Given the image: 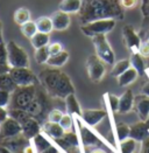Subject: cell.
I'll return each mask as SVG.
<instances>
[{"label": "cell", "instance_id": "cell-22", "mask_svg": "<svg viewBox=\"0 0 149 153\" xmlns=\"http://www.w3.org/2000/svg\"><path fill=\"white\" fill-rule=\"evenodd\" d=\"M82 8V0H62L58 5V11L64 13H78Z\"/></svg>", "mask_w": 149, "mask_h": 153}, {"label": "cell", "instance_id": "cell-33", "mask_svg": "<svg viewBox=\"0 0 149 153\" xmlns=\"http://www.w3.org/2000/svg\"><path fill=\"white\" fill-rule=\"evenodd\" d=\"M20 29H21V33L28 39H32L38 32L36 27V22L32 21V20H29L28 22H26V24L20 26Z\"/></svg>", "mask_w": 149, "mask_h": 153}, {"label": "cell", "instance_id": "cell-6", "mask_svg": "<svg viewBox=\"0 0 149 153\" xmlns=\"http://www.w3.org/2000/svg\"><path fill=\"white\" fill-rule=\"evenodd\" d=\"M92 42L96 48V54L99 56L100 59L107 64H114L115 57L114 53L112 51L111 46L106 39V34L101 35H96L92 38Z\"/></svg>", "mask_w": 149, "mask_h": 153}, {"label": "cell", "instance_id": "cell-32", "mask_svg": "<svg viewBox=\"0 0 149 153\" xmlns=\"http://www.w3.org/2000/svg\"><path fill=\"white\" fill-rule=\"evenodd\" d=\"M131 67H132V64H131L129 60H121V61L113 64L111 75L113 77H119L121 74H124L127 69H129Z\"/></svg>", "mask_w": 149, "mask_h": 153}, {"label": "cell", "instance_id": "cell-28", "mask_svg": "<svg viewBox=\"0 0 149 153\" xmlns=\"http://www.w3.org/2000/svg\"><path fill=\"white\" fill-rule=\"evenodd\" d=\"M8 115L11 118L19 122L21 125L32 117L30 114L25 109H8Z\"/></svg>", "mask_w": 149, "mask_h": 153}, {"label": "cell", "instance_id": "cell-51", "mask_svg": "<svg viewBox=\"0 0 149 153\" xmlns=\"http://www.w3.org/2000/svg\"><path fill=\"white\" fill-rule=\"evenodd\" d=\"M41 153H60L58 152V150L55 147V146H52V145H50L48 149H46L43 152H41Z\"/></svg>", "mask_w": 149, "mask_h": 153}, {"label": "cell", "instance_id": "cell-21", "mask_svg": "<svg viewBox=\"0 0 149 153\" xmlns=\"http://www.w3.org/2000/svg\"><path fill=\"white\" fill-rule=\"evenodd\" d=\"M65 108H66V111L68 114L72 116H77V117H80L82 116V109H80V105L77 101L74 94H70L68 95L65 98Z\"/></svg>", "mask_w": 149, "mask_h": 153}, {"label": "cell", "instance_id": "cell-9", "mask_svg": "<svg viewBox=\"0 0 149 153\" xmlns=\"http://www.w3.org/2000/svg\"><path fill=\"white\" fill-rule=\"evenodd\" d=\"M122 35H124L125 43L127 48L132 53H139V48L141 46L142 40L140 35L135 32V29L132 26L127 25L122 28Z\"/></svg>", "mask_w": 149, "mask_h": 153}, {"label": "cell", "instance_id": "cell-16", "mask_svg": "<svg viewBox=\"0 0 149 153\" xmlns=\"http://www.w3.org/2000/svg\"><path fill=\"white\" fill-rule=\"evenodd\" d=\"M149 137V124L147 122H139L131 126L129 138H133L136 141H143Z\"/></svg>", "mask_w": 149, "mask_h": 153}, {"label": "cell", "instance_id": "cell-29", "mask_svg": "<svg viewBox=\"0 0 149 153\" xmlns=\"http://www.w3.org/2000/svg\"><path fill=\"white\" fill-rule=\"evenodd\" d=\"M35 22H36L37 30L41 32V33L49 34L50 32L54 29V25H52V20H51V18H48V16H41V18L37 19Z\"/></svg>", "mask_w": 149, "mask_h": 153}, {"label": "cell", "instance_id": "cell-49", "mask_svg": "<svg viewBox=\"0 0 149 153\" xmlns=\"http://www.w3.org/2000/svg\"><path fill=\"white\" fill-rule=\"evenodd\" d=\"M11 70V65L8 63H1L0 62V75L5 74V73H10Z\"/></svg>", "mask_w": 149, "mask_h": 153}, {"label": "cell", "instance_id": "cell-56", "mask_svg": "<svg viewBox=\"0 0 149 153\" xmlns=\"http://www.w3.org/2000/svg\"><path fill=\"white\" fill-rule=\"evenodd\" d=\"M147 123H148V124H149V119H148V120H147Z\"/></svg>", "mask_w": 149, "mask_h": 153}, {"label": "cell", "instance_id": "cell-34", "mask_svg": "<svg viewBox=\"0 0 149 153\" xmlns=\"http://www.w3.org/2000/svg\"><path fill=\"white\" fill-rule=\"evenodd\" d=\"M115 132H117V137L118 140L122 141L127 138H129L131 134V126L125 124V123H118L115 125Z\"/></svg>", "mask_w": 149, "mask_h": 153}, {"label": "cell", "instance_id": "cell-55", "mask_svg": "<svg viewBox=\"0 0 149 153\" xmlns=\"http://www.w3.org/2000/svg\"><path fill=\"white\" fill-rule=\"evenodd\" d=\"M146 36H147V38H146V40H147V41H149V29H148V32H147V34H146Z\"/></svg>", "mask_w": 149, "mask_h": 153}, {"label": "cell", "instance_id": "cell-46", "mask_svg": "<svg viewBox=\"0 0 149 153\" xmlns=\"http://www.w3.org/2000/svg\"><path fill=\"white\" fill-rule=\"evenodd\" d=\"M141 12L145 18H149V0H141Z\"/></svg>", "mask_w": 149, "mask_h": 153}, {"label": "cell", "instance_id": "cell-4", "mask_svg": "<svg viewBox=\"0 0 149 153\" xmlns=\"http://www.w3.org/2000/svg\"><path fill=\"white\" fill-rule=\"evenodd\" d=\"M62 73L63 71L58 70L57 68H52L51 67L50 69L42 70L38 74V82L44 88V90L52 97H54L56 87H57V84L60 82V78L62 76Z\"/></svg>", "mask_w": 149, "mask_h": 153}, {"label": "cell", "instance_id": "cell-30", "mask_svg": "<svg viewBox=\"0 0 149 153\" xmlns=\"http://www.w3.org/2000/svg\"><path fill=\"white\" fill-rule=\"evenodd\" d=\"M13 19H14V22L16 25H24V24L28 22L30 20V12L27 8H25V7H20V8H18L14 12Z\"/></svg>", "mask_w": 149, "mask_h": 153}, {"label": "cell", "instance_id": "cell-12", "mask_svg": "<svg viewBox=\"0 0 149 153\" xmlns=\"http://www.w3.org/2000/svg\"><path fill=\"white\" fill-rule=\"evenodd\" d=\"M20 133H22V125L11 117H8L0 125V140L8 137L18 136Z\"/></svg>", "mask_w": 149, "mask_h": 153}, {"label": "cell", "instance_id": "cell-8", "mask_svg": "<svg viewBox=\"0 0 149 153\" xmlns=\"http://www.w3.org/2000/svg\"><path fill=\"white\" fill-rule=\"evenodd\" d=\"M10 74L13 77L14 82L18 84V87H25V85L35 84V82H36L37 79L35 74L28 67L11 68Z\"/></svg>", "mask_w": 149, "mask_h": 153}, {"label": "cell", "instance_id": "cell-54", "mask_svg": "<svg viewBox=\"0 0 149 153\" xmlns=\"http://www.w3.org/2000/svg\"><path fill=\"white\" fill-rule=\"evenodd\" d=\"M1 32H2V25H1V21H0V42H2V34H1Z\"/></svg>", "mask_w": 149, "mask_h": 153}, {"label": "cell", "instance_id": "cell-10", "mask_svg": "<svg viewBox=\"0 0 149 153\" xmlns=\"http://www.w3.org/2000/svg\"><path fill=\"white\" fill-rule=\"evenodd\" d=\"M77 124H78V131H79V139L85 147H98L103 144L99 137L94 132H92L86 126L82 125L79 122H77Z\"/></svg>", "mask_w": 149, "mask_h": 153}, {"label": "cell", "instance_id": "cell-25", "mask_svg": "<svg viewBox=\"0 0 149 153\" xmlns=\"http://www.w3.org/2000/svg\"><path fill=\"white\" fill-rule=\"evenodd\" d=\"M131 64L133 68H135L139 73L140 76H143L146 74V64H145V60H143V56L140 54V53H132L131 55Z\"/></svg>", "mask_w": 149, "mask_h": 153}, {"label": "cell", "instance_id": "cell-53", "mask_svg": "<svg viewBox=\"0 0 149 153\" xmlns=\"http://www.w3.org/2000/svg\"><path fill=\"white\" fill-rule=\"evenodd\" d=\"M89 153H106V152H105L104 150H101V149H98V147H94V149L92 147V150Z\"/></svg>", "mask_w": 149, "mask_h": 153}, {"label": "cell", "instance_id": "cell-36", "mask_svg": "<svg viewBox=\"0 0 149 153\" xmlns=\"http://www.w3.org/2000/svg\"><path fill=\"white\" fill-rule=\"evenodd\" d=\"M136 149V140L133 138H127L120 141V153H134Z\"/></svg>", "mask_w": 149, "mask_h": 153}, {"label": "cell", "instance_id": "cell-52", "mask_svg": "<svg viewBox=\"0 0 149 153\" xmlns=\"http://www.w3.org/2000/svg\"><path fill=\"white\" fill-rule=\"evenodd\" d=\"M0 153H13V152L10 149H7L6 146H4V145L0 144Z\"/></svg>", "mask_w": 149, "mask_h": 153}, {"label": "cell", "instance_id": "cell-41", "mask_svg": "<svg viewBox=\"0 0 149 153\" xmlns=\"http://www.w3.org/2000/svg\"><path fill=\"white\" fill-rule=\"evenodd\" d=\"M10 102H11V92L0 90V106L6 108L7 105H10Z\"/></svg>", "mask_w": 149, "mask_h": 153}, {"label": "cell", "instance_id": "cell-40", "mask_svg": "<svg viewBox=\"0 0 149 153\" xmlns=\"http://www.w3.org/2000/svg\"><path fill=\"white\" fill-rule=\"evenodd\" d=\"M106 97L108 98V105L111 108V110L113 112H117L119 111V102H120V98L114 96V95H111V94H107Z\"/></svg>", "mask_w": 149, "mask_h": 153}, {"label": "cell", "instance_id": "cell-7", "mask_svg": "<svg viewBox=\"0 0 149 153\" xmlns=\"http://www.w3.org/2000/svg\"><path fill=\"white\" fill-rule=\"evenodd\" d=\"M105 62L100 59L99 56L96 55H90L86 61V69L89 77L92 82H100L105 75Z\"/></svg>", "mask_w": 149, "mask_h": 153}, {"label": "cell", "instance_id": "cell-42", "mask_svg": "<svg viewBox=\"0 0 149 153\" xmlns=\"http://www.w3.org/2000/svg\"><path fill=\"white\" fill-rule=\"evenodd\" d=\"M0 62L1 63H8V51H7V45L0 42Z\"/></svg>", "mask_w": 149, "mask_h": 153}, {"label": "cell", "instance_id": "cell-11", "mask_svg": "<svg viewBox=\"0 0 149 153\" xmlns=\"http://www.w3.org/2000/svg\"><path fill=\"white\" fill-rule=\"evenodd\" d=\"M47 109V100H46V96L43 92L38 91L37 90L36 96L35 98L32 101V103L29 104V106L26 109L32 117L34 118H38V117H42L44 114V110Z\"/></svg>", "mask_w": 149, "mask_h": 153}, {"label": "cell", "instance_id": "cell-38", "mask_svg": "<svg viewBox=\"0 0 149 153\" xmlns=\"http://www.w3.org/2000/svg\"><path fill=\"white\" fill-rule=\"evenodd\" d=\"M71 116L72 115H70V114H64L62 117V119H61V122H60L61 126L64 128L65 132L72 130V126H74V118H72Z\"/></svg>", "mask_w": 149, "mask_h": 153}, {"label": "cell", "instance_id": "cell-19", "mask_svg": "<svg viewBox=\"0 0 149 153\" xmlns=\"http://www.w3.org/2000/svg\"><path fill=\"white\" fill-rule=\"evenodd\" d=\"M54 29L56 30H65L70 26V16L68 13H64L62 11H57L52 14L51 16Z\"/></svg>", "mask_w": 149, "mask_h": 153}, {"label": "cell", "instance_id": "cell-3", "mask_svg": "<svg viewBox=\"0 0 149 153\" xmlns=\"http://www.w3.org/2000/svg\"><path fill=\"white\" fill-rule=\"evenodd\" d=\"M114 26H115V19H100L89 22L86 25H82L80 30L82 33H84V35L93 38L96 35H101L111 32Z\"/></svg>", "mask_w": 149, "mask_h": 153}, {"label": "cell", "instance_id": "cell-5", "mask_svg": "<svg viewBox=\"0 0 149 153\" xmlns=\"http://www.w3.org/2000/svg\"><path fill=\"white\" fill-rule=\"evenodd\" d=\"M7 51H8V64L11 65V68L29 65V57L27 53L14 41H10L7 43Z\"/></svg>", "mask_w": 149, "mask_h": 153}, {"label": "cell", "instance_id": "cell-43", "mask_svg": "<svg viewBox=\"0 0 149 153\" xmlns=\"http://www.w3.org/2000/svg\"><path fill=\"white\" fill-rule=\"evenodd\" d=\"M48 51H49V54L51 56V55H56V54L61 53L63 51V47L60 42H54V43L48 45Z\"/></svg>", "mask_w": 149, "mask_h": 153}, {"label": "cell", "instance_id": "cell-27", "mask_svg": "<svg viewBox=\"0 0 149 153\" xmlns=\"http://www.w3.org/2000/svg\"><path fill=\"white\" fill-rule=\"evenodd\" d=\"M16 88H18V84L14 82L10 73H5L0 75V90H5L12 94Z\"/></svg>", "mask_w": 149, "mask_h": 153}, {"label": "cell", "instance_id": "cell-50", "mask_svg": "<svg viewBox=\"0 0 149 153\" xmlns=\"http://www.w3.org/2000/svg\"><path fill=\"white\" fill-rule=\"evenodd\" d=\"M141 94H142V95H146V96H149V81H147V82L143 84V87H142V89H141Z\"/></svg>", "mask_w": 149, "mask_h": 153}, {"label": "cell", "instance_id": "cell-44", "mask_svg": "<svg viewBox=\"0 0 149 153\" xmlns=\"http://www.w3.org/2000/svg\"><path fill=\"white\" fill-rule=\"evenodd\" d=\"M139 53H140L143 57H149V41L142 40L141 46H140V48H139Z\"/></svg>", "mask_w": 149, "mask_h": 153}, {"label": "cell", "instance_id": "cell-35", "mask_svg": "<svg viewBox=\"0 0 149 153\" xmlns=\"http://www.w3.org/2000/svg\"><path fill=\"white\" fill-rule=\"evenodd\" d=\"M34 56H35V61H36L37 63H40V64L47 63L50 57L49 51H48V46L35 49V55H34Z\"/></svg>", "mask_w": 149, "mask_h": 153}, {"label": "cell", "instance_id": "cell-15", "mask_svg": "<svg viewBox=\"0 0 149 153\" xmlns=\"http://www.w3.org/2000/svg\"><path fill=\"white\" fill-rule=\"evenodd\" d=\"M107 116L105 110H92V109H85L82 111V120L87 124L89 126H96Z\"/></svg>", "mask_w": 149, "mask_h": 153}, {"label": "cell", "instance_id": "cell-31", "mask_svg": "<svg viewBox=\"0 0 149 153\" xmlns=\"http://www.w3.org/2000/svg\"><path fill=\"white\" fill-rule=\"evenodd\" d=\"M30 42H32V45L35 49L41 48V47H46V46L49 45V34L37 32L36 34L30 39Z\"/></svg>", "mask_w": 149, "mask_h": 153}, {"label": "cell", "instance_id": "cell-24", "mask_svg": "<svg viewBox=\"0 0 149 153\" xmlns=\"http://www.w3.org/2000/svg\"><path fill=\"white\" fill-rule=\"evenodd\" d=\"M32 145H33V147L35 149L36 153H41V152H43L46 149H48L51 144H50V141L46 138L44 132H40L38 134H36V136L32 139Z\"/></svg>", "mask_w": 149, "mask_h": 153}, {"label": "cell", "instance_id": "cell-37", "mask_svg": "<svg viewBox=\"0 0 149 153\" xmlns=\"http://www.w3.org/2000/svg\"><path fill=\"white\" fill-rule=\"evenodd\" d=\"M63 138L68 141L71 146L74 147H79V144H80V139H79V136H77L74 132L72 131H66L64 134H63Z\"/></svg>", "mask_w": 149, "mask_h": 153}, {"label": "cell", "instance_id": "cell-48", "mask_svg": "<svg viewBox=\"0 0 149 153\" xmlns=\"http://www.w3.org/2000/svg\"><path fill=\"white\" fill-rule=\"evenodd\" d=\"M140 153H149V137L142 141V145H141V149H140Z\"/></svg>", "mask_w": 149, "mask_h": 153}, {"label": "cell", "instance_id": "cell-47", "mask_svg": "<svg viewBox=\"0 0 149 153\" xmlns=\"http://www.w3.org/2000/svg\"><path fill=\"white\" fill-rule=\"evenodd\" d=\"M8 117H10V115H8V110L5 109V108H2V106H0V125H1Z\"/></svg>", "mask_w": 149, "mask_h": 153}, {"label": "cell", "instance_id": "cell-20", "mask_svg": "<svg viewBox=\"0 0 149 153\" xmlns=\"http://www.w3.org/2000/svg\"><path fill=\"white\" fill-rule=\"evenodd\" d=\"M120 102H119V111L120 114H127L132 109H134V95L132 90H126L124 94L121 95Z\"/></svg>", "mask_w": 149, "mask_h": 153}, {"label": "cell", "instance_id": "cell-26", "mask_svg": "<svg viewBox=\"0 0 149 153\" xmlns=\"http://www.w3.org/2000/svg\"><path fill=\"white\" fill-rule=\"evenodd\" d=\"M69 60V53L65 51H62L61 53L56 54V55H51L48 60L47 64L52 67V68H60L66 63V61Z\"/></svg>", "mask_w": 149, "mask_h": 153}, {"label": "cell", "instance_id": "cell-14", "mask_svg": "<svg viewBox=\"0 0 149 153\" xmlns=\"http://www.w3.org/2000/svg\"><path fill=\"white\" fill-rule=\"evenodd\" d=\"M134 110L136 111L140 120L147 122L149 119V96L139 95L134 98Z\"/></svg>", "mask_w": 149, "mask_h": 153}, {"label": "cell", "instance_id": "cell-17", "mask_svg": "<svg viewBox=\"0 0 149 153\" xmlns=\"http://www.w3.org/2000/svg\"><path fill=\"white\" fill-rule=\"evenodd\" d=\"M41 131H42V126L40 125V122L34 117H30L27 122L22 124V134L29 140H32Z\"/></svg>", "mask_w": 149, "mask_h": 153}, {"label": "cell", "instance_id": "cell-39", "mask_svg": "<svg viewBox=\"0 0 149 153\" xmlns=\"http://www.w3.org/2000/svg\"><path fill=\"white\" fill-rule=\"evenodd\" d=\"M63 115L64 114L60 109H51L49 111V114H48V120L49 122H54V123H60Z\"/></svg>", "mask_w": 149, "mask_h": 153}, {"label": "cell", "instance_id": "cell-23", "mask_svg": "<svg viewBox=\"0 0 149 153\" xmlns=\"http://www.w3.org/2000/svg\"><path fill=\"white\" fill-rule=\"evenodd\" d=\"M137 76H140L139 73H137V70L135 68L131 67L129 69H127L125 71L124 74H121L119 77H117L118 78V84L120 87H127V85L132 84L137 78Z\"/></svg>", "mask_w": 149, "mask_h": 153}, {"label": "cell", "instance_id": "cell-13", "mask_svg": "<svg viewBox=\"0 0 149 153\" xmlns=\"http://www.w3.org/2000/svg\"><path fill=\"white\" fill-rule=\"evenodd\" d=\"M0 144L6 146L7 149H10L13 153L18 152V151H22L26 146L29 144V139H27L22 133L14 136V137H8L5 139H1Z\"/></svg>", "mask_w": 149, "mask_h": 153}, {"label": "cell", "instance_id": "cell-18", "mask_svg": "<svg viewBox=\"0 0 149 153\" xmlns=\"http://www.w3.org/2000/svg\"><path fill=\"white\" fill-rule=\"evenodd\" d=\"M42 132H44V134L49 136L52 140L61 138L65 133L64 128L61 126L60 123H54V122H49V120L42 125Z\"/></svg>", "mask_w": 149, "mask_h": 153}, {"label": "cell", "instance_id": "cell-2", "mask_svg": "<svg viewBox=\"0 0 149 153\" xmlns=\"http://www.w3.org/2000/svg\"><path fill=\"white\" fill-rule=\"evenodd\" d=\"M36 85H25V87H18L11 94V102L8 109H27L32 101L36 96Z\"/></svg>", "mask_w": 149, "mask_h": 153}, {"label": "cell", "instance_id": "cell-1", "mask_svg": "<svg viewBox=\"0 0 149 153\" xmlns=\"http://www.w3.org/2000/svg\"><path fill=\"white\" fill-rule=\"evenodd\" d=\"M125 8L120 0H82V8L78 12L80 25L100 19H124Z\"/></svg>", "mask_w": 149, "mask_h": 153}, {"label": "cell", "instance_id": "cell-45", "mask_svg": "<svg viewBox=\"0 0 149 153\" xmlns=\"http://www.w3.org/2000/svg\"><path fill=\"white\" fill-rule=\"evenodd\" d=\"M120 2L125 10H131V8H134L135 6H137L139 0H120Z\"/></svg>", "mask_w": 149, "mask_h": 153}]
</instances>
